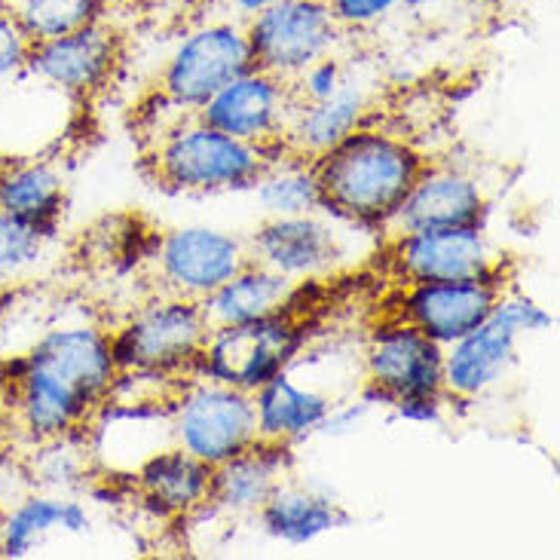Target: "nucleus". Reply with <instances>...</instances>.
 <instances>
[{
    "instance_id": "nucleus-6",
    "label": "nucleus",
    "mask_w": 560,
    "mask_h": 560,
    "mask_svg": "<svg viewBox=\"0 0 560 560\" xmlns=\"http://www.w3.org/2000/svg\"><path fill=\"white\" fill-rule=\"evenodd\" d=\"M252 68L255 59L243 22L230 15L214 19L187 31L168 52L160 74V95L166 105L178 107L184 114H197L214 92H221L230 80L243 77Z\"/></svg>"
},
{
    "instance_id": "nucleus-30",
    "label": "nucleus",
    "mask_w": 560,
    "mask_h": 560,
    "mask_svg": "<svg viewBox=\"0 0 560 560\" xmlns=\"http://www.w3.org/2000/svg\"><path fill=\"white\" fill-rule=\"evenodd\" d=\"M493 313L505 318L521 337L524 334H546L555 328V313H548L539 301H533L527 294H517V291H509V288L500 294Z\"/></svg>"
},
{
    "instance_id": "nucleus-24",
    "label": "nucleus",
    "mask_w": 560,
    "mask_h": 560,
    "mask_svg": "<svg viewBox=\"0 0 560 560\" xmlns=\"http://www.w3.org/2000/svg\"><path fill=\"white\" fill-rule=\"evenodd\" d=\"M65 202V175L49 160H22L0 166V212L15 214L56 240Z\"/></svg>"
},
{
    "instance_id": "nucleus-19",
    "label": "nucleus",
    "mask_w": 560,
    "mask_h": 560,
    "mask_svg": "<svg viewBox=\"0 0 560 560\" xmlns=\"http://www.w3.org/2000/svg\"><path fill=\"white\" fill-rule=\"evenodd\" d=\"M368 117H371V95L362 83L347 77L331 98L294 105L282 132V148L288 156L313 163L316 156L331 151L337 141H343L349 132L364 126Z\"/></svg>"
},
{
    "instance_id": "nucleus-17",
    "label": "nucleus",
    "mask_w": 560,
    "mask_h": 560,
    "mask_svg": "<svg viewBox=\"0 0 560 560\" xmlns=\"http://www.w3.org/2000/svg\"><path fill=\"white\" fill-rule=\"evenodd\" d=\"M517 337L521 334L505 318L490 313L475 331L444 347V395L451 401H471L502 383L517 362Z\"/></svg>"
},
{
    "instance_id": "nucleus-35",
    "label": "nucleus",
    "mask_w": 560,
    "mask_h": 560,
    "mask_svg": "<svg viewBox=\"0 0 560 560\" xmlns=\"http://www.w3.org/2000/svg\"><path fill=\"white\" fill-rule=\"evenodd\" d=\"M218 3L228 10L230 19H240V22H245V19L258 15L260 10L273 7V3H279V0H218Z\"/></svg>"
},
{
    "instance_id": "nucleus-7",
    "label": "nucleus",
    "mask_w": 560,
    "mask_h": 560,
    "mask_svg": "<svg viewBox=\"0 0 560 560\" xmlns=\"http://www.w3.org/2000/svg\"><path fill=\"white\" fill-rule=\"evenodd\" d=\"M172 439L202 463L221 466L258 441L255 398L228 383L197 377L172 398Z\"/></svg>"
},
{
    "instance_id": "nucleus-2",
    "label": "nucleus",
    "mask_w": 560,
    "mask_h": 560,
    "mask_svg": "<svg viewBox=\"0 0 560 560\" xmlns=\"http://www.w3.org/2000/svg\"><path fill=\"white\" fill-rule=\"evenodd\" d=\"M425 163L410 141L364 122L313 160L322 212L359 228L386 230Z\"/></svg>"
},
{
    "instance_id": "nucleus-21",
    "label": "nucleus",
    "mask_w": 560,
    "mask_h": 560,
    "mask_svg": "<svg viewBox=\"0 0 560 560\" xmlns=\"http://www.w3.org/2000/svg\"><path fill=\"white\" fill-rule=\"evenodd\" d=\"M255 398V420H258V439L273 444H294V441L316 435L318 425L337 405L331 395L316 393L310 386H301L291 380L288 371L270 383H264Z\"/></svg>"
},
{
    "instance_id": "nucleus-25",
    "label": "nucleus",
    "mask_w": 560,
    "mask_h": 560,
    "mask_svg": "<svg viewBox=\"0 0 560 560\" xmlns=\"http://www.w3.org/2000/svg\"><path fill=\"white\" fill-rule=\"evenodd\" d=\"M294 288H298L294 279L248 260L240 273L199 303H202V313H206L212 328L245 325V322L273 316L282 306H288Z\"/></svg>"
},
{
    "instance_id": "nucleus-37",
    "label": "nucleus",
    "mask_w": 560,
    "mask_h": 560,
    "mask_svg": "<svg viewBox=\"0 0 560 560\" xmlns=\"http://www.w3.org/2000/svg\"><path fill=\"white\" fill-rule=\"evenodd\" d=\"M325 3H328V0H325Z\"/></svg>"
},
{
    "instance_id": "nucleus-28",
    "label": "nucleus",
    "mask_w": 560,
    "mask_h": 560,
    "mask_svg": "<svg viewBox=\"0 0 560 560\" xmlns=\"http://www.w3.org/2000/svg\"><path fill=\"white\" fill-rule=\"evenodd\" d=\"M49 243L52 236H46L44 230H37L15 214L0 212V285L31 270L44 258Z\"/></svg>"
},
{
    "instance_id": "nucleus-36",
    "label": "nucleus",
    "mask_w": 560,
    "mask_h": 560,
    "mask_svg": "<svg viewBox=\"0 0 560 560\" xmlns=\"http://www.w3.org/2000/svg\"><path fill=\"white\" fill-rule=\"evenodd\" d=\"M456 0H401V10L408 13H429V10H441V7H451Z\"/></svg>"
},
{
    "instance_id": "nucleus-3",
    "label": "nucleus",
    "mask_w": 560,
    "mask_h": 560,
    "mask_svg": "<svg viewBox=\"0 0 560 560\" xmlns=\"http://www.w3.org/2000/svg\"><path fill=\"white\" fill-rule=\"evenodd\" d=\"M288 153L282 144H248L202 122L197 114L160 132L148 151L153 178L178 194L252 190Z\"/></svg>"
},
{
    "instance_id": "nucleus-16",
    "label": "nucleus",
    "mask_w": 560,
    "mask_h": 560,
    "mask_svg": "<svg viewBox=\"0 0 560 560\" xmlns=\"http://www.w3.org/2000/svg\"><path fill=\"white\" fill-rule=\"evenodd\" d=\"M245 245L255 264H264L294 282L328 273L343 258L340 233L318 212L267 218Z\"/></svg>"
},
{
    "instance_id": "nucleus-34",
    "label": "nucleus",
    "mask_w": 560,
    "mask_h": 560,
    "mask_svg": "<svg viewBox=\"0 0 560 560\" xmlns=\"http://www.w3.org/2000/svg\"><path fill=\"white\" fill-rule=\"evenodd\" d=\"M368 413H371V408L364 405L362 398H355L349 405H334L331 413L325 417V423L318 425V432L322 435H331V439L349 435V432H355V425L362 423Z\"/></svg>"
},
{
    "instance_id": "nucleus-15",
    "label": "nucleus",
    "mask_w": 560,
    "mask_h": 560,
    "mask_svg": "<svg viewBox=\"0 0 560 560\" xmlns=\"http://www.w3.org/2000/svg\"><path fill=\"white\" fill-rule=\"evenodd\" d=\"M487 194L481 182L454 166L425 163L398 212L389 218L386 233H417V230L485 228Z\"/></svg>"
},
{
    "instance_id": "nucleus-32",
    "label": "nucleus",
    "mask_w": 560,
    "mask_h": 560,
    "mask_svg": "<svg viewBox=\"0 0 560 560\" xmlns=\"http://www.w3.org/2000/svg\"><path fill=\"white\" fill-rule=\"evenodd\" d=\"M328 10L340 31H362L401 10V0H328Z\"/></svg>"
},
{
    "instance_id": "nucleus-11",
    "label": "nucleus",
    "mask_w": 560,
    "mask_h": 560,
    "mask_svg": "<svg viewBox=\"0 0 560 560\" xmlns=\"http://www.w3.org/2000/svg\"><path fill=\"white\" fill-rule=\"evenodd\" d=\"M505 273L454 279V282H417L401 285L395 294L389 318L408 322L417 331L432 337L439 347H451L463 334L485 322L505 291Z\"/></svg>"
},
{
    "instance_id": "nucleus-12",
    "label": "nucleus",
    "mask_w": 560,
    "mask_h": 560,
    "mask_svg": "<svg viewBox=\"0 0 560 560\" xmlns=\"http://www.w3.org/2000/svg\"><path fill=\"white\" fill-rule=\"evenodd\" d=\"M120 59V31L102 19L65 37L31 44L25 74L71 98H92L110 83Z\"/></svg>"
},
{
    "instance_id": "nucleus-9",
    "label": "nucleus",
    "mask_w": 560,
    "mask_h": 560,
    "mask_svg": "<svg viewBox=\"0 0 560 560\" xmlns=\"http://www.w3.org/2000/svg\"><path fill=\"white\" fill-rule=\"evenodd\" d=\"M386 264L398 279V285L505 273L502 260L493 255L490 240L485 236V228L395 233L386 243Z\"/></svg>"
},
{
    "instance_id": "nucleus-31",
    "label": "nucleus",
    "mask_w": 560,
    "mask_h": 560,
    "mask_svg": "<svg viewBox=\"0 0 560 560\" xmlns=\"http://www.w3.org/2000/svg\"><path fill=\"white\" fill-rule=\"evenodd\" d=\"M28 52V34L22 31L19 19L10 10V3L0 0V80H13V77L25 74Z\"/></svg>"
},
{
    "instance_id": "nucleus-20",
    "label": "nucleus",
    "mask_w": 560,
    "mask_h": 560,
    "mask_svg": "<svg viewBox=\"0 0 560 560\" xmlns=\"http://www.w3.org/2000/svg\"><path fill=\"white\" fill-rule=\"evenodd\" d=\"M288 463H291L288 444L258 439L248 451L214 466L212 493L206 509L228 515H255L270 500L276 487L285 481Z\"/></svg>"
},
{
    "instance_id": "nucleus-13",
    "label": "nucleus",
    "mask_w": 560,
    "mask_h": 560,
    "mask_svg": "<svg viewBox=\"0 0 560 560\" xmlns=\"http://www.w3.org/2000/svg\"><path fill=\"white\" fill-rule=\"evenodd\" d=\"M294 105L298 102L291 83L252 68L243 77L230 80L221 92H214L199 107L197 117L248 144H282V132Z\"/></svg>"
},
{
    "instance_id": "nucleus-29",
    "label": "nucleus",
    "mask_w": 560,
    "mask_h": 560,
    "mask_svg": "<svg viewBox=\"0 0 560 560\" xmlns=\"http://www.w3.org/2000/svg\"><path fill=\"white\" fill-rule=\"evenodd\" d=\"M349 77L347 61L340 59L337 52L325 56V59L313 61L306 71H303L294 83H291V92H294V102L298 105H310V102H325L331 98L334 92L343 86V80Z\"/></svg>"
},
{
    "instance_id": "nucleus-23",
    "label": "nucleus",
    "mask_w": 560,
    "mask_h": 560,
    "mask_svg": "<svg viewBox=\"0 0 560 560\" xmlns=\"http://www.w3.org/2000/svg\"><path fill=\"white\" fill-rule=\"evenodd\" d=\"M92 527L86 505L56 493H28L0 517V558H28L52 533L80 536Z\"/></svg>"
},
{
    "instance_id": "nucleus-26",
    "label": "nucleus",
    "mask_w": 560,
    "mask_h": 560,
    "mask_svg": "<svg viewBox=\"0 0 560 560\" xmlns=\"http://www.w3.org/2000/svg\"><path fill=\"white\" fill-rule=\"evenodd\" d=\"M260 209L267 218L279 214H313L322 212V194H318L313 163L285 156L273 168H267L252 187Z\"/></svg>"
},
{
    "instance_id": "nucleus-8",
    "label": "nucleus",
    "mask_w": 560,
    "mask_h": 560,
    "mask_svg": "<svg viewBox=\"0 0 560 560\" xmlns=\"http://www.w3.org/2000/svg\"><path fill=\"white\" fill-rule=\"evenodd\" d=\"M255 68L294 83L313 65L337 52L343 31L325 0H279L245 19Z\"/></svg>"
},
{
    "instance_id": "nucleus-27",
    "label": "nucleus",
    "mask_w": 560,
    "mask_h": 560,
    "mask_svg": "<svg viewBox=\"0 0 560 560\" xmlns=\"http://www.w3.org/2000/svg\"><path fill=\"white\" fill-rule=\"evenodd\" d=\"M31 44L65 37L107 19L110 0H7Z\"/></svg>"
},
{
    "instance_id": "nucleus-18",
    "label": "nucleus",
    "mask_w": 560,
    "mask_h": 560,
    "mask_svg": "<svg viewBox=\"0 0 560 560\" xmlns=\"http://www.w3.org/2000/svg\"><path fill=\"white\" fill-rule=\"evenodd\" d=\"M214 466L172 444L151 454L136 469L132 487L138 500L160 517H190L206 512L212 493Z\"/></svg>"
},
{
    "instance_id": "nucleus-10",
    "label": "nucleus",
    "mask_w": 560,
    "mask_h": 560,
    "mask_svg": "<svg viewBox=\"0 0 560 560\" xmlns=\"http://www.w3.org/2000/svg\"><path fill=\"white\" fill-rule=\"evenodd\" d=\"M248 245L228 230L178 228L156 240L153 264L166 294L206 301L248 264Z\"/></svg>"
},
{
    "instance_id": "nucleus-4",
    "label": "nucleus",
    "mask_w": 560,
    "mask_h": 560,
    "mask_svg": "<svg viewBox=\"0 0 560 560\" xmlns=\"http://www.w3.org/2000/svg\"><path fill=\"white\" fill-rule=\"evenodd\" d=\"M212 331L202 303L160 291L138 306L132 316L110 334V355L117 371L178 377L194 374L197 355Z\"/></svg>"
},
{
    "instance_id": "nucleus-1",
    "label": "nucleus",
    "mask_w": 560,
    "mask_h": 560,
    "mask_svg": "<svg viewBox=\"0 0 560 560\" xmlns=\"http://www.w3.org/2000/svg\"><path fill=\"white\" fill-rule=\"evenodd\" d=\"M117 380L110 334L95 325L46 331L13 362V423L31 444L83 435Z\"/></svg>"
},
{
    "instance_id": "nucleus-22",
    "label": "nucleus",
    "mask_w": 560,
    "mask_h": 560,
    "mask_svg": "<svg viewBox=\"0 0 560 560\" xmlns=\"http://www.w3.org/2000/svg\"><path fill=\"white\" fill-rule=\"evenodd\" d=\"M255 515L260 521V530L285 546H310L325 533L343 530L352 524V515L340 502L306 487L285 485V481L276 487L270 500L264 502Z\"/></svg>"
},
{
    "instance_id": "nucleus-33",
    "label": "nucleus",
    "mask_w": 560,
    "mask_h": 560,
    "mask_svg": "<svg viewBox=\"0 0 560 560\" xmlns=\"http://www.w3.org/2000/svg\"><path fill=\"white\" fill-rule=\"evenodd\" d=\"M451 405V398L444 393L439 395H410V398H398L393 405L395 417L408 420L417 425H435L444 420V408Z\"/></svg>"
},
{
    "instance_id": "nucleus-5",
    "label": "nucleus",
    "mask_w": 560,
    "mask_h": 560,
    "mask_svg": "<svg viewBox=\"0 0 560 560\" xmlns=\"http://www.w3.org/2000/svg\"><path fill=\"white\" fill-rule=\"evenodd\" d=\"M303 340V318L301 313H294V303L288 301V306L273 316L212 328L206 347L197 355L194 377L258 393L264 383H270L294 364Z\"/></svg>"
},
{
    "instance_id": "nucleus-14",
    "label": "nucleus",
    "mask_w": 560,
    "mask_h": 560,
    "mask_svg": "<svg viewBox=\"0 0 560 560\" xmlns=\"http://www.w3.org/2000/svg\"><path fill=\"white\" fill-rule=\"evenodd\" d=\"M444 347L408 322L386 318L364 347V383H374L393 398L439 395Z\"/></svg>"
}]
</instances>
